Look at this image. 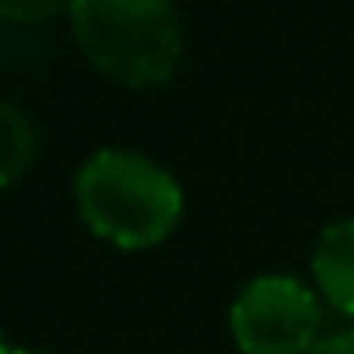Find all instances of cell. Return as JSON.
Wrapping results in <instances>:
<instances>
[{
  "mask_svg": "<svg viewBox=\"0 0 354 354\" xmlns=\"http://www.w3.org/2000/svg\"><path fill=\"white\" fill-rule=\"evenodd\" d=\"M80 221L122 252H145L176 232L183 187L164 164L133 149H100L77 171Z\"/></svg>",
  "mask_w": 354,
  "mask_h": 354,
  "instance_id": "6da1fadb",
  "label": "cell"
},
{
  "mask_svg": "<svg viewBox=\"0 0 354 354\" xmlns=\"http://www.w3.org/2000/svg\"><path fill=\"white\" fill-rule=\"evenodd\" d=\"M305 354H354V328L351 331H335V335H324L313 343V351Z\"/></svg>",
  "mask_w": 354,
  "mask_h": 354,
  "instance_id": "52a82bcc",
  "label": "cell"
},
{
  "mask_svg": "<svg viewBox=\"0 0 354 354\" xmlns=\"http://www.w3.org/2000/svg\"><path fill=\"white\" fill-rule=\"evenodd\" d=\"M4 354H57V351H46V346H4Z\"/></svg>",
  "mask_w": 354,
  "mask_h": 354,
  "instance_id": "ba28073f",
  "label": "cell"
},
{
  "mask_svg": "<svg viewBox=\"0 0 354 354\" xmlns=\"http://www.w3.org/2000/svg\"><path fill=\"white\" fill-rule=\"evenodd\" d=\"M324 305L293 274H259L236 293L229 331L240 354H305L320 339Z\"/></svg>",
  "mask_w": 354,
  "mask_h": 354,
  "instance_id": "3957f363",
  "label": "cell"
},
{
  "mask_svg": "<svg viewBox=\"0 0 354 354\" xmlns=\"http://www.w3.org/2000/svg\"><path fill=\"white\" fill-rule=\"evenodd\" d=\"M313 282L324 305L354 316V217L328 225L313 248Z\"/></svg>",
  "mask_w": 354,
  "mask_h": 354,
  "instance_id": "277c9868",
  "label": "cell"
},
{
  "mask_svg": "<svg viewBox=\"0 0 354 354\" xmlns=\"http://www.w3.org/2000/svg\"><path fill=\"white\" fill-rule=\"evenodd\" d=\"M77 0H0V19L8 24H42L69 12Z\"/></svg>",
  "mask_w": 354,
  "mask_h": 354,
  "instance_id": "8992f818",
  "label": "cell"
},
{
  "mask_svg": "<svg viewBox=\"0 0 354 354\" xmlns=\"http://www.w3.org/2000/svg\"><path fill=\"white\" fill-rule=\"evenodd\" d=\"M80 54L126 88H156L176 77L183 31L171 0H77L69 8Z\"/></svg>",
  "mask_w": 354,
  "mask_h": 354,
  "instance_id": "7a4b0ae2",
  "label": "cell"
},
{
  "mask_svg": "<svg viewBox=\"0 0 354 354\" xmlns=\"http://www.w3.org/2000/svg\"><path fill=\"white\" fill-rule=\"evenodd\" d=\"M35 122L27 118L24 107H16L12 100H0V191H8L35 160Z\"/></svg>",
  "mask_w": 354,
  "mask_h": 354,
  "instance_id": "5b68a950",
  "label": "cell"
},
{
  "mask_svg": "<svg viewBox=\"0 0 354 354\" xmlns=\"http://www.w3.org/2000/svg\"><path fill=\"white\" fill-rule=\"evenodd\" d=\"M4 346H8V343H4V335H0V354H4Z\"/></svg>",
  "mask_w": 354,
  "mask_h": 354,
  "instance_id": "9c48e42d",
  "label": "cell"
}]
</instances>
